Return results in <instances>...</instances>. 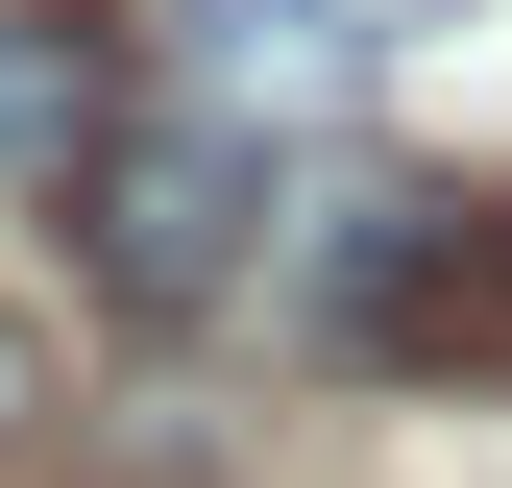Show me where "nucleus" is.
Returning <instances> with one entry per match:
<instances>
[{"mask_svg":"<svg viewBox=\"0 0 512 488\" xmlns=\"http://www.w3.org/2000/svg\"><path fill=\"white\" fill-rule=\"evenodd\" d=\"M269 318L342 391H512V196H464V171H342L269 244Z\"/></svg>","mask_w":512,"mask_h":488,"instance_id":"obj_1","label":"nucleus"},{"mask_svg":"<svg viewBox=\"0 0 512 488\" xmlns=\"http://www.w3.org/2000/svg\"><path fill=\"white\" fill-rule=\"evenodd\" d=\"M49 220H74V293L122 342H196L269 293V244H293V171H269V122H244V74L196 98H122L74 171H49Z\"/></svg>","mask_w":512,"mask_h":488,"instance_id":"obj_2","label":"nucleus"},{"mask_svg":"<svg viewBox=\"0 0 512 488\" xmlns=\"http://www.w3.org/2000/svg\"><path fill=\"white\" fill-rule=\"evenodd\" d=\"M122 122V0H0V171H74Z\"/></svg>","mask_w":512,"mask_h":488,"instance_id":"obj_3","label":"nucleus"},{"mask_svg":"<svg viewBox=\"0 0 512 488\" xmlns=\"http://www.w3.org/2000/svg\"><path fill=\"white\" fill-rule=\"evenodd\" d=\"M464 0H220L196 74H366V49H439Z\"/></svg>","mask_w":512,"mask_h":488,"instance_id":"obj_4","label":"nucleus"},{"mask_svg":"<svg viewBox=\"0 0 512 488\" xmlns=\"http://www.w3.org/2000/svg\"><path fill=\"white\" fill-rule=\"evenodd\" d=\"M25 440H49V342L0 318V464H25Z\"/></svg>","mask_w":512,"mask_h":488,"instance_id":"obj_5","label":"nucleus"}]
</instances>
